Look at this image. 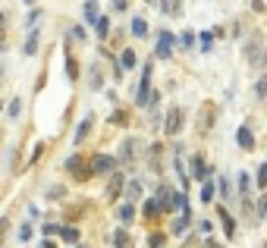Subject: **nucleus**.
<instances>
[{
    "instance_id": "f257e3e1",
    "label": "nucleus",
    "mask_w": 267,
    "mask_h": 248,
    "mask_svg": "<svg viewBox=\"0 0 267 248\" xmlns=\"http://www.w3.org/2000/svg\"><path fill=\"white\" fill-rule=\"evenodd\" d=\"M236 142H239V148H242V151H251V148H255V132H251V126H249V123L239 126Z\"/></svg>"
},
{
    "instance_id": "f03ea898",
    "label": "nucleus",
    "mask_w": 267,
    "mask_h": 248,
    "mask_svg": "<svg viewBox=\"0 0 267 248\" xmlns=\"http://www.w3.org/2000/svg\"><path fill=\"white\" fill-rule=\"evenodd\" d=\"M173 41H176V38H173V32H160V38H157V57L160 60H167L173 53Z\"/></svg>"
},
{
    "instance_id": "7ed1b4c3",
    "label": "nucleus",
    "mask_w": 267,
    "mask_h": 248,
    "mask_svg": "<svg viewBox=\"0 0 267 248\" xmlns=\"http://www.w3.org/2000/svg\"><path fill=\"white\" fill-rule=\"evenodd\" d=\"M179 126H183V110H170V113H167V132L176 135Z\"/></svg>"
},
{
    "instance_id": "20e7f679",
    "label": "nucleus",
    "mask_w": 267,
    "mask_h": 248,
    "mask_svg": "<svg viewBox=\"0 0 267 248\" xmlns=\"http://www.w3.org/2000/svg\"><path fill=\"white\" fill-rule=\"evenodd\" d=\"M91 166H95V173H110L113 166H117V160L107 157V154H101V157H95V164H91Z\"/></svg>"
},
{
    "instance_id": "39448f33",
    "label": "nucleus",
    "mask_w": 267,
    "mask_h": 248,
    "mask_svg": "<svg viewBox=\"0 0 267 248\" xmlns=\"http://www.w3.org/2000/svg\"><path fill=\"white\" fill-rule=\"evenodd\" d=\"M85 19H88V25L98 29V22H101V16H98V0H85Z\"/></svg>"
},
{
    "instance_id": "423d86ee",
    "label": "nucleus",
    "mask_w": 267,
    "mask_h": 248,
    "mask_svg": "<svg viewBox=\"0 0 267 248\" xmlns=\"http://www.w3.org/2000/svg\"><path fill=\"white\" fill-rule=\"evenodd\" d=\"M91 123H95V116H91V113L82 119V123H79V129H76V145H82V142H85V135L91 132Z\"/></svg>"
},
{
    "instance_id": "0eeeda50",
    "label": "nucleus",
    "mask_w": 267,
    "mask_h": 248,
    "mask_svg": "<svg viewBox=\"0 0 267 248\" xmlns=\"http://www.w3.org/2000/svg\"><path fill=\"white\" fill-rule=\"evenodd\" d=\"M192 176H195L198 182L208 176V164H204V157H195V160H192Z\"/></svg>"
},
{
    "instance_id": "6e6552de",
    "label": "nucleus",
    "mask_w": 267,
    "mask_h": 248,
    "mask_svg": "<svg viewBox=\"0 0 267 248\" xmlns=\"http://www.w3.org/2000/svg\"><path fill=\"white\" fill-rule=\"evenodd\" d=\"M160 211H164V204H160V198H157V195L151 198L148 204H145V217H148V220H154V217H157Z\"/></svg>"
},
{
    "instance_id": "1a4fd4ad",
    "label": "nucleus",
    "mask_w": 267,
    "mask_h": 248,
    "mask_svg": "<svg viewBox=\"0 0 267 248\" xmlns=\"http://www.w3.org/2000/svg\"><path fill=\"white\" fill-rule=\"evenodd\" d=\"M123 182H126V176H123V173H117V176L110 179V185H107V198H117V192L123 189Z\"/></svg>"
},
{
    "instance_id": "9d476101",
    "label": "nucleus",
    "mask_w": 267,
    "mask_h": 248,
    "mask_svg": "<svg viewBox=\"0 0 267 248\" xmlns=\"http://www.w3.org/2000/svg\"><path fill=\"white\" fill-rule=\"evenodd\" d=\"M135 138H129V142H123V148H119V160H132L135 157Z\"/></svg>"
},
{
    "instance_id": "9b49d317",
    "label": "nucleus",
    "mask_w": 267,
    "mask_h": 248,
    "mask_svg": "<svg viewBox=\"0 0 267 248\" xmlns=\"http://www.w3.org/2000/svg\"><path fill=\"white\" fill-rule=\"evenodd\" d=\"M189 220H192V214H189V211H183V214H179V220L173 223V232H176V236H183L185 226H189Z\"/></svg>"
},
{
    "instance_id": "f8f14e48",
    "label": "nucleus",
    "mask_w": 267,
    "mask_h": 248,
    "mask_svg": "<svg viewBox=\"0 0 267 248\" xmlns=\"http://www.w3.org/2000/svg\"><path fill=\"white\" fill-rule=\"evenodd\" d=\"M220 223H223L226 236H233V232H236V223H233V217L226 214V207H220Z\"/></svg>"
},
{
    "instance_id": "ddd939ff",
    "label": "nucleus",
    "mask_w": 267,
    "mask_h": 248,
    "mask_svg": "<svg viewBox=\"0 0 267 248\" xmlns=\"http://www.w3.org/2000/svg\"><path fill=\"white\" fill-rule=\"evenodd\" d=\"M113 245H117V248H129L132 242H129V232H126V230H117V232H113Z\"/></svg>"
},
{
    "instance_id": "4468645a",
    "label": "nucleus",
    "mask_w": 267,
    "mask_h": 248,
    "mask_svg": "<svg viewBox=\"0 0 267 248\" xmlns=\"http://www.w3.org/2000/svg\"><path fill=\"white\" fill-rule=\"evenodd\" d=\"M35 50H38V32H32V35H29V41L22 44V53H25V57H32Z\"/></svg>"
},
{
    "instance_id": "2eb2a0df",
    "label": "nucleus",
    "mask_w": 267,
    "mask_h": 248,
    "mask_svg": "<svg viewBox=\"0 0 267 248\" xmlns=\"http://www.w3.org/2000/svg\"><path fill=\"white\" fill-rule=\"evenodd\" d=\"M132 35L145 38V35H148V22H145V19H132Z\"/></svg>"
},
{
    "instance_id": "dca6fc26",
    "label": "nucleus",
    "mask_w": 267,
    "mask_h": 248,
    "mask_svg": "<svg viewBox=\"0 0 267 248\" xmlns=\"http://www.w3.org/2000/svg\"><path fill=\"white\" fill-rule=\"evenodd\" d=\"M138 195H142V182H138V179H132V182L126 185V198H129V201H135Z\"/></svg>"
},
{
    "instance_id": "f3484780",
    "label": "nucleus",
    "mask_w": 267,
    "mask_h": 248,
    "mask_svg": "<svg viewBox=\"0 0 267 248\" xmlns=\"http://www.w3.org/2000/svg\"><path fill=\"white\" fill-rule=\"evenodd\" d=\"M179 48L192 50V48H195V35H192V32H183V35H179Z\"/></svg>"
},
{
    "instance_id": "a211bd4d",
    "label": "nucleus",
    "mask_w": 267,
    "mask_h": 248,
    "mask_svg": "<svg viewBox=\"0 0 267 248\" xmlns=\"http://www.w3.org/2000/svg\"><path fill=\"white\" fill-rule=\"evenodd\" d=\"M119 63H123V69H132V66H135V53H132V50H123Z\"/></svg>"
},
{
    "instance_id": "6ab92c4d",
    "label": "nucleus",
    "mask_w": 267,
    "mask_h": 248,
    "mask_svg": "<svg viewBox=\"0 0 267 248\" xmlns=\"http://www.w3.org/2000/svg\"><path fill=\"white\" fill-rule=\"evenodd\" d=\"M60 236L66 239V242H79V230H72V226H63V232Z\"/></svg>"
},
{
    "instance_id": "aec40b11",
    "label": "nucleus",
    "mask_w": 267,
    "mask_h": 248,
    "mask_svg": "<svg viewBox=\"0 0 267 248\" xmlns=\"http://www.w3.org/2000/svg\"><path fill=\"white\" fill-rule=\"evenodd\" d=\"M132 214H135V211H132V204L119 207V220H123V223H132Z\"/></svg>"
},
{
    "instance_id": "412c9836",
    "label": "nucleus",
    "mask_w": 267,
    "mask_h": 248,
    "mask_svg": "<svg viewBox=\"0 0 267 248\" xmlns=\"http://www.w3.org/2000/svg\"><path fill=\"white\" fill-rule=\"evenodd\" d=\"M19 107H22V100L13 98V100H10V110H6V113H10V119H16V116H19Z\"/></svg>"
},
{
    "instance_id": "4be33fe9",
    "label": "nucleus",
    "mask_w": 267,
    "mask_h": 248,
    "mask_svg": "<svg viewBox=\"0 0 267 248\" xmlns=\"http://www.w3.org/2000/svg\"><path fill=\"white\" fill-rule=\"evenodd\" d=\"M211 32H201V35H198V44H201V50H211Z\"/></svg>"
},
{
    "instance_id": "5701e85b",
    "label": "nucleus",
    "mask_w": 267,
    "mask_h": 248,
    "mask_svg": "<svg viewBox=\"0 0 267 248\" xmlns=\"http://www.w3.org/2000/svg\"><path fill=\"white\" fill-rule=\"evenodd\" d=\"M258 185H261V189H267V164L258 166Z\"/></svg>"
},
{
    "instance_id": "b1692460",
    "label": "nucleus",
    "mask_w": 267,
    "mask_h": 248,
    "mask_svg": "<svg viewBox=\"0 0 267 248\" xmlns=\"http://www.w3.org/2000/svg\"><path fill=\"white\" fill-rule=\"evenodd\" d=\"M148 248H164V236H160V232L148 236Z\"/></svg>"
},
{
    "instance_id": "393cba45",
    "label": "nucleus",
    "mask_w": 267,
    "mask_h": 248,
    "mask_svg": "<svg viewBox=\"0 0 267 248\" xmlns=\"http://www.w3.org/2000/svg\"><path fill=\"white\" fill-rule=\"evenodd\" d=\"M239 195H249V173L239 176Z\"/></svg>"
},
{
    "instance_id": "a878e982",
    "label": "nucleus",
    "mask_w": 267,
    "mask_h": 248,
    "mask_svg": "<svg viewBox=\"0 0 267 248\" xmlns=\"http://www.w3.org/2000/svg\"><path fill=\"white\" fill-rule=\"evenodd\" d=\"M38 19H41V10H32V13H29V19H25V25H32V29H35Z\"/></svg>"
},
{
    "instance_id": "bb28decb",
    "label": "nucleus",
    "mask_w": 267,
    "mask_h": 248,
    "mask_svg": "<svg viewBox=\"0 0 267 248\" xmlns=\"http://www.w3.org/2000/svg\"><path fill=\"white\" fill-rule=\"evenodd\" d=\"M79 166H82V157H69V160H66V170H69V173H76Z\"/></svg>"
},
{
    "instance_id": "cd10ccee",
    "label": "nucleus",
    "mask_w": 267,
    "mask_h": 248,
    "mask_svg": "<svg viewBox=\"0 0 267 248\" xmlns=\"http://www.w3.org/2000/svg\"><path fill=\"white\" fill-rule=\"evenodd\" d=\"M29 236H32V226L22 223V226H19V239H22V242H29Z\"/></svg>"
},
{
    "instance_id": "c85d7f7f",
    "label": "nucleus",
    "mask_w": 267,
    "mask_h": 248,
    "mask_svg": "<svg viewBox=\"0 0 267 248\" xmlns=\"http://www.w3.org/2000/svg\"><path fill=\"white\" fill-rule=\"evenodd\" d=\"M220 192H223V198H230V195H233V189H230V179H226V176L220 179Z\"/></svg>"
},
{
    "instance_id": "c756f323",
    "label": "nucleus",
    "mask_w": 267,
    "mask_h": 248,
    "mask_svg": "<svg viewBox=\"0 0 267 248\" xmlns=\"http://www.w3.org/2000/svg\"><path fill=\"white\" fill-rule=\"evenodd\" d=\"M214 198V185L211 182H204V189H201V201H211Z\"/></svg>"
},
{
    "instance_id": "7c9ffc66",
    "label": "nucleus",
    "mask_w": 267,
    "mask_h": 248,
    "mask_svg": "<svg viewBox=\"0 0 267 248\" xmlns=\"http://www.w3.org/2000/svg\"><path fill=\"white\" fill-rule=\"evenodd\" d=\"M113 123H117V126H123V123H129V116H126L123 110H117V113H113Z\"/></svg>"
},
{
    "instance_id": "2f4dec72",
    "label": "nucleus",
    "mask_w": 267,
    "mask_h": 248,
    "mask_svg": "<svg viewBox=\"0 0 267 248\" xmlns=\"http://www.w3.org/2000/svg\"><path fill=\"white\" fill-rule=\"evenodd\" d=\"M69 35H72V38H76V41H85V29H82V25H76V29H72V32H69Z\"/></svg>"
},
{
    "instance_id": "473e14b6",
    "label": "nucleus",
    "mask_w": 267,
    "mask_h": 248,
    "mask_svg": "<svg viewBox=\"0 0 267 248\" xmlns=\"http://www.w3.org/2000/svg\"><path fill=\"white\" fill-rule=\"evenodd\" d=\"M107 29H110V22H107V19L101 16V22H98V35H101V38H104V35H107Z\"/></svg>"
},
{
    "instance_id": "72a5a7b5",
    "label": "nucleus",
    "mask_w": 267,
    "mask_h": 248,
    "mask_svg": "<svg viewBox=\"0 0 267 248\" xmlns=\"http://www.w3.org/2000/svg\"><path fill=\"white\" fill-rule=\"evenodd\" d=\"M44 232H48V236H53V232H63V230H60V226H53V223H44Z\"/></svg>"
},
{
    "instance_id": "f704fd0d",
    "label": "nucleus",
    "mask_w": 267,
    "mask_h": 248,
    "mask_svg": "<svg viewBox=\"0 0 267 248\" xmlns=\"http://www.w3.org/2000/svg\"><path fill=\"white\" fill-rule=\"evenodd\" d=\"M267 95V79H261V82H258V98H264Z\"/></svg>"
},
{
    "instance_id": "c9c22d12",
    "label": "nucleus",
    "mask_w": 267,
    "mask_h": 248,
    "mask_svg": "<svg viewBox=\"0 0 267 248\" xmlns=\"http://www.w3.org/2000/svg\"><path fill=\"white\" fill-rule=\"evenodd\" d=\"M60 195H63V189H60V185H53V189L48 192V198H60Z\"/></svg>"
},
{
    "instance_id": "e433bc0d",
    "label": "nucleus",
    "mask_w": 267,
    "mask_h": 248,
    "mask_svg": "<svg viewBox=\"0 0 267 248\" xmlns=\"http://www.w3.org/2000/svg\"><path fill=\"white\" fill-rule=\"evenodd\" d=\"M160 6H164V13H173V0H160Z\"/></svg>"
},
{
    "instance_id": "4c0bfd02",
    "label": "nucleus",
    "mask_w": 267,
    "mask_h": 248,
    "mask_svg": "<svg viewBox=\"0 0 267 248\" xmlns=\"http://www.w3.org/2000/svg\"><path fill=\"white\" fill-rule=\"evenodd\" d=\"M113 10H126V0H113Z\"/></svg>"
},
{
    "instance_id": "58836bf2",
    "label": "nucleus",
    "mask_w": 267,
    "mask_h": 248,
    "mask_svg": "<svg viewBox=\"0 0 267 248\" xmlns=\"http://www.w3.org/2000/svg\"><path fill=\"white\" fill-rule=\"evenodd\" d=\"M258 211H267V195H261V204H258Z\"/></svg>"
},
{
    "instance_id": "ea45409f",
    "label": "nucleus",
    "mask_w": 267,
    "mask_h": 248,
    "mask_svg": "<svg viewBox=\"0 0 267 248\" xmlns=\"http://www.w3.org/2000/svg\"><path fill=\"white\" fill-rule=\"evenodd\" d=\"M76 248H88V245H76Z\"/></svg>"
}]
</instances>
